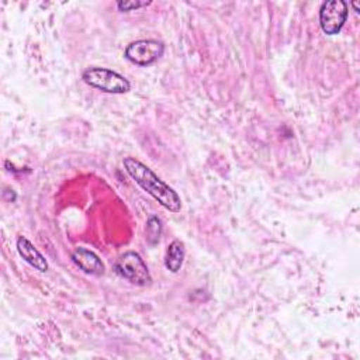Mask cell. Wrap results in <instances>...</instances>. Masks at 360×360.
<instances>
[{"label":"cell","mask_w":360,"mask_h":360,"mask_svg":"<svg viewBox=\"0 0 360 360\" xmlns=\"http://www.w3.org/2000/svg\"><path fill=\"white\" fill-rule=\"evenodd\" d=\"M122 165L135 183L149 195H152L162 207L172 212H179L181 210V200L179 194L160 177H158L152 169L131 156L124 158Z\"/></svg>","instance_id":"1"},{"label":"cell","mask_w":360,"mask_h":360,"mask_svg":"<svg viewBox=\"0 0 360 360\" xmlns=\"http://www.w3.org/2000/svg\"><path fill=\"white\" fill-rule=\"evenodd\" d=\"M84 83L91 87H96L104 93L111 94H122L129 91L131 84L120 73L107 69V68H89L82 75Z\"/></svg>","instance_id":"2"},{"label":"cell","mask_w":360,"mask_h":360,"mask_svg":"<svg viewBox=\"0 0 360 360\" xmlns=\"http://www.w3.org/2000/svg\"><path fill=\"white\" fill-rule=\"evenodd\" d=\"M114 270L118 276L135 285H148L152 281L146 263L143 262L141 255L134 250L122 253L117 259Z\"/></svg>","instance_id":"3"},{"label":"cell","mask_w":360,"mask_h":360,"mask_svg":"<svg viewBox=\"0 0 360 360\" xmlns=\"http://www.w3.org/2000/svg\"><path fill=\"white\" fill-rule=\"evenodd\" d=\"M165 52V45L158 39H138L131 42L124 52V56L139 66H146L156 62Z\"/></svg>","instance_id":"4"},{"label":"cell","mask_w":360,"mask_h":360,"mask_svg":"<svg viewBox=\"0 0 360 360\" xmlns=\"http://www.w3.org/2000/svg\"><path fill=\"white\" fill-rule=\"evenodd\" d=\"M347 3L343 0L323 1L319 8V25L328 35L338 34L347 18Z\"/></svg>","instance_id":"5"},{"label":"cell","mask_w":360,"mask_h":360,"mask_svg":"<svg viewBox=\"0 0 360 360\" xmlns=\"http://www.w3.org/2000/svg\"><path fill=\"white\" fill-rule=\"evenodd\" d=\"M72 260L73 263L82 269L84 273L91 274V276H101L104 274V263L101 262V259L90 249L86 248H76L72 252Z\"/></svg>","instance_id":"6"},{"label":"cell","mask_w":360,"mask_h":360,"mask_svg":"<svg viewBox=\"0 0 360 360\" xmlns=\"http://www.w3.org/2000/svg\"><path fill=\"white\" fill-rule=\"evenodd\" d=\"M17 250L18 255L34 269L39 271H46L48 270V262L42 256V253L25 238V236H18L17 238Z\"/></svg>","instance_id":"7"},{"label":"cell","mask_w":360,"mask_h":360,"mask_svg":"<svg viewBox=\"0 0 360 360\" xmlns=\"http://www.w3.org/2000/svg\"><path fill=\"white\" fill-rule=\"evenodd\" d=\"M186 256V250H184V245L181 240L174 239L166 252V259H165V266L167 270H170L172 273H177L181 269L183 260Z\"/></svg>","instance_id":"8"},{"label":"cell","mask_w":360,"mask_h":360,"mask_svg":"<svg viewBox=\"0 0 360 360\" xmlns=\"http://www.w3.org/2000/svg\"><path fill=\"white\" fill-rule=\"evenodd\" d=\"M160 235H162V221L152 215L149 217L148 222H146V239L150 245H155L159 242L160 239Z\"/></svg>","instance_id":"9"},{"label":"cell","mask_w":360,"mask_h":360,"mask_svg":"<svg viewBox=\"0 0 360 360\" xmlns=\"http://www.w3.org/2000/svg\"><path fill=\"white\" fill-rule=\"evenodd\" d=\"M152 1H141V0H125V1H118L117 3V7L120 11H132V10H136V8H141V7H146L149 6Z\"/></svg>","instance_id":"10"},{"label":"cell","mask_w":360,"mask_h":360,"mask_svg":"<svg viewBox=\"0 0 360 360\" xmlns=\"http://www.w3.org/2000/svg\"><path fill=\"white\" fill-rule=\"evenodd\" d=\"M352 7L354 8V11H356V13H360V10H359V4H357V3H352Z\"/></svg>","instance_id":"11"}]
</instances>
